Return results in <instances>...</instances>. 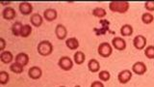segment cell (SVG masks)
<instances>
[{
  "label": "cell",
  "instance_id": "d6986e66",
  "mask_svg": "<svg viewBox=\"0 0 154 87\" xmlns=\"http://www.w3.org/2000/svg\"><path fill=\"white\" fill-rule=\"evenodd\" d=\"M88 69L91 72H99L100 70V64L96 59H91L88 63Z\"/></svg>",
  "mask_w": 154,
  "mask_h": 87
},
{
  "label": "cell",
  "instance_id": "52a82bcc",
  "mask_svg": "<svg viewBox=\"0 0 154 87\" xmlns=\"http://www.w3.org/2000/svg\"><path fill=\"white\" fill-rule=\"evenodd\" d=\"M112 46L117 50H124L126 48V42L122 37H115L112 40Z\"/></svg>",
  "mask_w": 154,
  "mask_h": 87
},
{
  "label": "cell",
  "instance_id": "f1b7e54d",
  "mask_svg": "<svg viewBox=\"0 0 154 87\" xmlns=\"http://www.w3.org/2000/svg\"><path fill=\"white\" fill-rule=\"evenodd\" d=\"M144 8H146L148 13L154 12V1H147L144 3Z\"/></svg>",
  "mask_w": 154,
  "mask_h": 87
},
{
  "label": "cell",
  "instance_id": "277c9868",
  "mask_svg": "<svg viewBox=\"0 0 154 87\" xmlns=\"http://www.w3.org/2000/svg\"><path fill=\"white\" fill-rule=\"evenodd\" d=\"M58 66L64 71H69L73 67V61L69 56H62L58 61Z\"/></svg>",
  "mask_w": 154,
  "mask_h": 87
},
{
  "label": "cell",
  "instance_id": "9a60e30c",
  "mask_svg": "<svg viewBox=\"0 0 154 87\" xmlns=\"http://www.w3.org/2000/svg\"><path fill=\"white\" fill-rule=\"evenodd\" d=\"M14 60V55L11 51L9 50H4L0 53V61L4 64H10Z\"/></svg>",
  "mask_w": 154,
  "mask_h": 87
},
{
  "label": "cell",
  "instance_id": "4fadbf2b",
  "mask_svg": "<svg viewBox=\"0 0 154 87\" xmlns=\"http://www.w3.org/2000/svg\"><path fill=\"white\" fill-rule=\"evenodd\" d=\"M58 17V13L55 9H46L45 12H43V18L47 21H55Z\"/></svg>",
  "mask_w": 154,
  "mask_h": 87
},
{
  "label": "cell",
  "instance_id": "f546056e",
  "mask_svg": "<svg viewBox=\"0 0 154 87\" xmlns=\"http://www.w3.org/2000/svg\"><path fill=\"white\" fill-rule=\"evenodd\" d=\"M91 87H104V84L99 80H95L91 84Z\"/></svg>",
  "mask_w": 154,
  "mask_h": 87
},
{
  "label": "cell",
  "instance_id": "7c38bea8",
  "mask_svg": "<svg viewBox=\"0 0 154 87\" xmlns=\"http://www.w3.org/2000/svg\"><path fill=\"white\" fill-rule=\"evenodd\" d=\"M55 34L59 40H65L67 36V30L66 26L63 24H57L55 27Z\"/></svg>",
  "mask_w": 154,
  "mask_h": 87
},
{
  "label": "cell",
  "instance_id": "7402d4cb",
  "mask_svg": "<svg viewBox=\"0 0 154 87\" xmlns=\"http://www.w3.org/2000/svg\"><path fill=\"white\" fill-rule=\"evenodd\" d=\"M93 16H94L95 18H103L104 17H106V14H107V12H106V10L103 9V8H100V7H96L93 10Z\"/></svg>",
  "mask_w": 154,
  "mask_h": 87
},
{
  "label": "cell",
  "instance_id": "8fae6325",
  "mask_svg": "<svg viewBox=\"0 0 154 87\" xmlns=\"http://www.w3.org/2000/svg\"><path fill=\"white\" fill-rule=\"evenodd\" d=\"M42 76V71L40 67L34 66L31 67L28 71V76L32 79H41Z\"/></svg>",
  "mask_w": 154,
  "mask_h": 87
},
{
  "label": "cell",
  "instance_id": "6da1fadb",
  "mask_svg": "<svg viewBox=\"0 0 154 87\" xmlns=\"http://www.w3.org/2000/svg\"><path fill=\"white\" fill-rule=\"evenodd\" d=\"M130 8V4L127 1H112L109 3V9L113 13L125 14Z\"/></svg>",
  "mask_w": 154,
  "mask_h": 87
},
{
  "label": "cell",
  "instance_id": "3957f363",
  "mask_svg": "<svg viewBox=\"0 0 154 87\" xmlns=\"http://www.w3.org/2000/svg\"><path fill=\"white\" fill-rule=\"evenodd\" d=\"M97 52L98 54L103 57V58H108L112 55L113 53V47L112 46L110 45L109 43H101L100 45L98 46V48H97Z\"/></svg>",
  "mask_w": 154,
  "mask_h": 87
},
{
  "label": "cell",
  "instance_id": "9c48e42d",
  "mask_svg": "<svg viewBox=\"0 0 154 87\" xmlns=\"http://www.w3.org/2000/svg\"><path fill=\"white\" fill-rule=\"evenodd\" d=\"M17 17V12L13 7H5L2 11V18L6 21H12Z\"/></svg>",
  "mask_w": 154,
  "mask_h": 87
},
{
  "label": "cell",
  "instance_id": "d4e9b609",
  "mask_svg": "<svg viewBox=\"0 0 154 87\" xmlns=\"http://www.w3.org/2000/svg\"><path fill=\"white\" fill-rule=\"evenodd\" d=\"M23 68H24L23 66L19 65L17 62H14V63H13V64H11V66H10V70H11V72H14V74L19 75L23 72Z\"/></svg>",
  "mask_w": 154,
  "mask_h": 87
},
{
  "label": "cell",
  "instance_id": "d6a6232c",
  "mask_svg": "<svg viewBox=\"0 0 154 87\" xmlns=\"http://www.w3.org/2000/svg\"><path fill=\"white\" fill-rule=\"evenodd\" d=\"M60 87H66V86H60Z\"/></svg>",
  "mask_w": 154,
  "mask_h": 87
},
{
  "label": "cell",
  "instance_id": "7a4b0ae2",
  "mask_svg": "<svg viewBox=\"0 0 154 87\" xmlns=\"http://www.w3.org/2000/svg\"><path fill=\"white\" fill-rule=\"evenodd\" d=\"M37 50L38 52V54L42 56H49L53 52V45L49 41L46 40L41 41L37 47Z\"/></svg>",
  "mask_w": 154,
  "mask_h": 87
},
{
  "label": "cell",
  "instance_id": "4dcf8cb0",
  "mask_svg": "<svg viewBox=\"0 0 154 87\" xmlns=\"http://www.w3.org/2000/svg\"><path fill=\"white\" fill-rule=\"evenodd\" d=\"M0 44H1V46H0V50L4 51L5 47H6V42H5L4 38H0Z\"/></svg>",
  "mask_w": 154,
  "mask_h": 87
},
{
  "label": "cell",
  "instance_id": "44dd1931",
  "mask_svg": "<svg viewBox=\"0 0 154 87\" xmlns=\"http://www.w3.org/2000/svg\"><path fill=\"white\" fill-rule=\"evenodd\" d=\"M22 26H23V24L20 21H16V22H14L12 25V33H13V35L16 36V37L20 36Z\"/></svg>",
  "mask_w": 154,
  "mask_h": 87
},
{
  "label": "cell",
  "instance_id": "4316f807",
  "mask_svg": "<svg viewBox=\"0 0 154 87\" xmlns=\"http://www.w3.org/2000/svg\"><path fill=\"white\" fill-rule=\"evenodd\" d=\"M144 55L148 59H154V46H148L144 48Z\"/></svg>",
  "mask_w": 154,
  "mask_h": 87
},
{
  "label": "cell",
  "instance_id": "484cf974",
  "mask_svg": "<svg viewBox=\"0 0 154 87\" xmlns=\"http://www.w3.org/2000/svg\"><path fill=\"white\" fill-rule=\"evenodd\" d=\"M9 80H10V76L8 72L5 71L0 72V84H2V85L7 84Z\"/></svg>",
  "mask_w": 154,
  "mask_h": 87
},
{
  "label": "cell",
  "instance_id": "8992f818",
  "mask_svg": "<svg viewBox=\"0 0 154 87\" xmlns=\"http://www.w3.org/2000/svg\"><path fill=\"white\" fill-rule=\"evenodd\" d=\"M132 79V72L130 70H123L119 72L118 75V80L119 83L122 84H126L131 80Z\"/></svg>",
  "mask_w": 154,
  "mask_h": 87
},
{
  "label": "cell",
  "instance_id": "cb8c5ba5",
  "mask_svg": "<svg viewBox=\"0 0 154 87\" xmlns=\"http://www.w3.org/2000/svg\"><path fill=\"white\" fill-rule=\"evenodd\" d=\"M154 21V17H153V14L151 13H143L142 14V21L144 23V24H150L152 23Z\"/></svg>",
  "mask_w": 154,
  "mask_h": 87
},
{
  "label": "cell",
  "instance_id": "30bf717a",
  "mask_svg": "<svg viewBox=\"0 0 154 87\" xmlns=\"http://www.w3.org/2000/svg\"><path fill=\"white\" fill-rule=\"evenodd\" d=\"M19 12L23 16H29L33 12V5L30 2H21L18 6Z\"/></svg>",
  "mask_w": 154,
  "mask_h": 87
},
{
  "label": "cell",
  "instance_id": "5b68a950",
  "mask_svg": "<svg viewBox=\"0 0 154 87\" xmlns=\"http://www.w3.org/2000/svg\"><path fill=\"white\" fill-rule=\"evenodd\" d=\"M133 46L138 50H142L146 47V38L143 35H137L133 39Z\"/></svg>",
  "mask_w": 154,
  "mask_h": 87
},
{
  "label": "cell",
  "instance_id": "603a6c76",
  "mask_svg": "<svg viewBox=\"0 0 154 87\" xmlns=\"http://www.w3.org/2000/svg\"><path fill=\"white\" fill-rule=\"evenodd\" d=\"M32 33V26L30 24H24L21 29V33H20V37L22 38H27L31 35Z\"/></svg>",
  "mask_w": 154,
  "mask_h": 87
},
{
  "label": "cell",
  "instance_id": "2e32d148",
  "mask_svg": "<svg viewBox=\"0 0 154 87\" xmlns=\"http://www.w3.org/2000/svg\"><path fill=\"white\" fill-rule=\"evenodd\" d=\"M30 21H31L32 25H34L35 27H40V26H42V24L43 22V18L41 16L40 14L36 13V14H31Z\"/></svg>",
  "mask_w": 154,
  "mask_h": 87
},
{
  "label": "cell",
  "instance_id": "ba28073f",
  "mask_svg": "<svg viewBox=\"0 0 154 87\" xmlns=\"http://www.w3.org/2000/svg\"><path fill=\"white\" fill-rule=\"evenodd\" d=\"M146 65L143 62H136L132 66V72L138 76H143L146 72Z\"/></svg>",
  "mask_w": 154,
  "mask_h": 87
},
{
  "label": "cell",
  "instance_id": "ac0fdd59",
  "mask_svg": "<svg viewBox=\"0 0 154 87\" xmlns=\"http://www.w3.org/2000/svg\"><path fill=\"white\" fill-rule=\"evenodd\" d=\"M133 27L130 25V24H124L122 27H120V34L123 37H129L133 34Z\"/></svg>",
  "mask_w": 154,
  "mask_h": 87
},
{
  "label": "cell",
  "instance_id": "83f0119b",
  "mask_svg": "<svg viewBox=\"0 0 154 87\" xmlns=\"http://www.w3.org/2000/svg\"><path fill=\"white\" fill-rule=\"evenodd\" d=\"M98 77H99V79L102 81H108L111 77V75L108 71H101L98 74Z\"/></svg>",
  "mask_w": 154,
  "mask_h": 87
},
{
  "label": "cell",
  "instance_id": "5bb4252c",
  "mask_svg": "<svg viewBox=\"0 0 154 87\" xmlns=\"http://www.w3.org/2000/svg\"><path fill=\"white\" fill-rule=\"evenodd\" d=\"M16 62L18 63L19 65H21L23 67H25L28 63H29V55L27 53L24 52H19L18 54L16 55Z\"/></svg>",
  "mask_w": 154,
  "mask_h": 87
},
{
  "label": "cell",
  "instance_id": "e0dca14e",
  "mask_svg": "<svg viewBox=\"0 0 154 87\" xmlns=\"http://www.w3.org/2000/svg\"><path fill=\"white\" fill-rule=\"evenodd\" d=\"M66 46L69 48V50H77L79 47V41L77 40L76 38L72 37V38H69L66 40Z\"/></svg>",
  "mask_w": 154,
  "mask_h": 87
},
{
  "label": "cell",
  "instance_id": "ffe728a7",
  "mask_svg": "<svg viewBox=\"0 0 154 87\" xmlns=\"http://www.w3.org/2000/svg\"><path fill=\"white\" fill-rule=\"evenodd\" d=\"M73 60L75 62V64L77 65H81L83 64L86 60V55L83 51H76L73 55Z\"/></svg>",
  "mask_w": 154,
  "mask_h": 87
},
{
  "label": "cell",
  "instance_id": "1f68e13d",
  "mask_svg": "<svg viewBox=\"0 0 154 87\" xmlns=\"http://www.w3.org/2000/svg\"><path fill=\"white\" fill-rule=\"evenodd\" d=\"M74 87H81V86H79V85H76V86H74Z\"/></svg>",
  "mask_w": 154,
  "mask_h": 87
}]
</instances>
